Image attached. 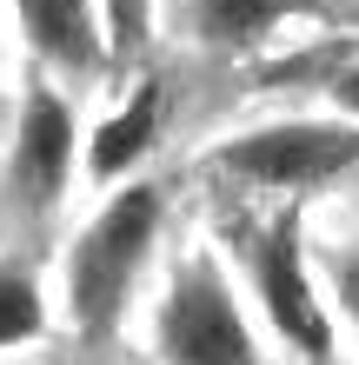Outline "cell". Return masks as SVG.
Wrapping results in <instances>:
<instances>
[{"instance_id":"6da1fadb","label":"cell","mask_w":359,"mask_h":365,"mask_svg":"<svg viewBox=\"0 0 359 365\" xmlns=\"http://www.w3.org/2000/svg\"><path fill=\"white\" fill-rule=\"evenodd\" d=\"M160 232V192L153 186H126L100 206V220L74 240V259H67V312L74 326L100 339L126 312V292L146 266V246Z\"/></svg>"},{"instance_id":"8fae6325","label":"cell","mask_w":359,"mask_h":365,"mask_svg":"<svg viewBox=\"0 0 359 365\" xmlns=\"http://www.w3.org/2000/svg\"><path fill=\"white\" fill-rule=\"evenodd\" d=\"M340 299H346V312L359 319V252H346V259H340Z\"/></svg>"},{"instance_id":"9c48e42d","label":"cell","mask_w":359,"mask_h":365,"mask_svg":"<svg viewBox=\"0 0 359 365\" xmlns=\"http://www.w3.org/2000/svg\"><path fill=\"white\" fill-rule=\"evenodd\" d=\"M200 14V34L220 40V47H246V40H260L273 20H280V0H193Z\"/></svg>"},{"instance_id":"7c38bea8","label":"cell","mask_w":359,"mask_h":365,"mask_svg":"<svg viewBox=\"0 0 359 365\" xmlns=\"http://www.w3.org/2000/svg\"><path fill=\"white\" fill-rule=\"evenodd\" d=\"M340 106H346V113H359V67L340 80Z\"/></svg>"},{"instance_id":"52a82bcc","label":"cell","mask_w":359,"mask_h":365,"mask_svg":"<svg viewBox=\"0 0 359 365\" xmlns=\"http://www.w3.org/2000/svg\"><path fill=\"white\" fill-rule=\"evenodd\" d=\"M153 133H160V87H140V93L93 133V146H87V173H93V180L126 173V166L153 146Z\"/></svg>"},{"instance_id":"3957f363","label":"cell","mask_w":359,"mask_h":365,"mask_svg":"<svg viewBox=\"0 0 359 365\" xmlns=\"http://www.w3.org/2000/svg\"><path fill=\"white\" fill-rule=\"evenodd\" d=\"M359 160V133L346 126H260L220 146V166L253 186H320Z\"/></svg>"},{"instance_id":"277c9868","label":"cell","mask_w":359,"mask_h":365,"mask_svg":"<svg viewBox=\"0 0 359 365\" xmlns=\"http://www.w3.org/2000/svg\"><path fill=\"white\" fill-rule=\"evenodd\" d=\"M74 173V113L54 87H34L14 120V153H7V192L20 212H47Z\"/></svg>"},{"instance_id":"8992f818","label":"cell","mask_w":359,"mask_h":365,"mask_svg":"<svg viewBox=\"0 0 359 365\" xmlns=\"http://www.w3.org/2000/svg\"><path fill=\"white\" fill-rule=\"evenodd\" d=\"M20 34L34 40L40 60H54L60 73H100L107 67V34H100L93 0H14Z\"/></svg>"},{"instance_id":"7a4b0ae2","label":"cell","mask_w":359,"mask_h":365,"mask_svg":"<svg viewBox=\"0 0 359 365\" xmlns=\"http://www.w3.org/2000/svg\"><path fill=\"white\" fill-rule=\"evenodd\" d=\"M160 352L166 365H260L253 332L213 266H186L160 306Z\"/></svg>"},{"instance_id":"30bf717a","label":"cell","mask_w":359,"mask_h":365,"mask_svg":"<svg viewBox=\"0 0 359 365\" xmlns=\"http://www.w3.org/2000/svg\"><path fill=\"white\" fill-rule=\"evenodd\" d=\"M100 14H107V47L113 53H133L146 40V0H100Z\"/></svg>"},{"instance_id":"5b68a950","label":"cell","mask_w":359,"mask_h":365,"mask_svg":"<svg viewBox=\"0 0 359 365\" xmlns=\"http://www.w3.org/2000/svg\"><path fill=\"white\" fill-rule=\"evenodd\" d=\"M253 279H260V292H266L273 326H280L300 352L320 359V352H326V319H320V299H313V286H306L293 226H273L266 240H260V252H253Z\"/></svg>"},{"instance_id":"ba28073f","label":"cell","mask_w":359,"mask_h":365,"mask_svg":"<svg viewBox=\"0 0 359 365\" xmlns=\"http://www.w3.org/2000/svg\"><path fill=\"white\" fill-rule=\"evenodd\" d=\"M47 326V299H40V279L20 272V266H0V352L7 346H27Z\"/></svg>"}]
</instances>
